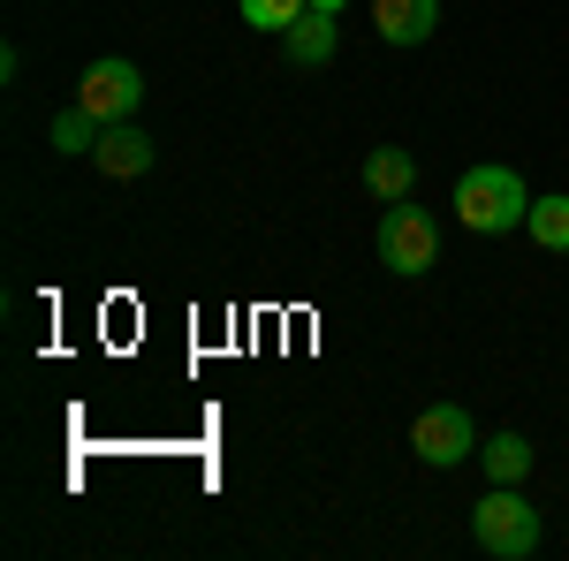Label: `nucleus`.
<instances>
[{
    "instance_id": "nucleus-1",
    "label": "nucleus",
    "mask_w": 569,
    "mask_h": 561,
    "mask_svg": "<svg viewBox=\"0 0 569 561\" xmlns=\"http://www.w3.org/2000/svg\"><path fill=\"white\" fill-rule=\"evenodd\" d=\"M456 220L471 236H509L531 220V190L517 168H463L456 174Z\"/></svg>"
},
{
    "instance_id": "nucleus-2",
    "label": "nucleus",
    "mask_w": 569,
    "mask_h": 561,
    "mask_svg": "<svg viewBox=\"0 0 569 561\" xmlns=\"http://www.w3.org/2000/svg\"><path fill=\"white\" fill-rule=\"evenodd\" d=\"M471 539L493 561H531V547H539V509H531L517 485H493L479 509H471Z\"/></svg>"
},
{
    "instance_id": "nucleus-3",
    "label": "nucleus",
    "mask_w": 569,
    "mask_h": 561,
    "mask_svg": "<svg viewBox=\"0 0 569 561\" xmlns=\"http://www.w3.org/2000/svg\"><path fill=\"white\" fill-rule=\"evenodd\" d=\"M380 266L388 273H402V281H418V273H433L440 266V220L426 213V206H388L380 213Z\"/></svg>"
},
{
    "instance_id": "nucleus-4",
    "label": "nucleus",
    "mask_w": 569,
    "mask_h": 561,
    "mask_svg": "<svg viewBox=\"0 0 569 561\" xmlns=\"http://www.w3.org/2000/svg\"><path fill=\"white\" fill-rule=\"evenodd\" d=\"M410 448H418V463L456 471V463H471V455H479V425H471V410H463V402H426V410H418V425H410Z\"/></svg>"
},
{
    "instance_id": "nucleus-5",
    "label": "nucleus",
    "mask_w": 569,
    "mask_h": 561,
    "mask_svg": "<svg viewBox=\"0 0 569 561\" xmlns=\"http://www.w3.org/2000/svg\"><path fill=\"white\" fill-rule=\"evenodd\" d=\"M137 99H144L137 61H91L84 77H77V107H84V114H99V122H130Z\"/></svg>"
},
{
    "instance_id": "nucleus-6",
    "label": "nucleus",
    "mask_w": 569,
    "mask_h": 561,
    "mask_svg": "<svg viewBox=\"0 0 569 561\" xmlns=\"http://www.w3.org/2000/svg\"><path fill=\"white\" fill-rule=\"evenodd\" d=\"M99 174L107 182H137V174H152V137L137 130V122H107V137H99Z\"/></svg>"
},
{
    "instance_id": "nucleus-7",
    "label": "nucleus",
    "mask_w": 569,
    "mask_h": 561,
    "mask_svg": "<svg viewBox=\"0 0 569 561\" xmlns=\"http://www.w3.org/2000/svg\"><path fill=\"white\" fill-rule=\"evenodd\" d=\"M372 31L388 46H426L440 31V0H372Z\"/></svg>"
},
{
    "instance_id": "nucleus-8",
    "label": "nucleus",
    "mask_w": 569,
    "mask_h": 561,
    "mask_svg": "<svg viewBox=\"0 0 569 561\" xmlns=\"http://www.w3.org/2000/svg\"><path fill=\"white\" fill-rule=\"evenodd\" d=\"M365 190H372L380 206H402V198H418V160H410L402 144H380V152H365Z\"/></svg>"
},
{
    "instance_id": "nucleus-9",
    "label": "nucleus",
    "mask_w": 569,
    "mask_h": 561,
    "mask_svg": "<svg viewBox=\"0 0 569 561\" xmlns=\"http://www.w3.org/2000/svg\"><path fill=\"white\" fill-rule=\"evenodd\" d=\"M281 53L297 61V69H327L335 61V16H319V8H305L289 31H281Z\"/></svg>"
},
{
    "instance_id": "nucleus-10",
    "label": "nucleus",
    "mask_w": 569,
    "mask_h": 561,
    "mask_svg": "<svg viewBox=\"0 0 569 561\" xmlns=\"http://www.w3.org/2000/svg\"><path fill=\"white\" fill-rule=\"evenodd\" d=\"M479 463L493 485H525L531 478V440L525 432H493V440H479Z\"/></svg>"
},
{
    "instance_id": "nucleus-11",
    "label": "nucleus",
    "mask_w": 569,
    "mask_h": 561,
    "mask_svg": "<svg viewBox=\"0 0 569 561\" xmlns=\"http://www.w3.org/2000/svg\"><path fill=\"white\" fill-rule=\"evenodd\" d=\"M531 243H539V251H569V198L562 190H555V198H531Z\"/></svg>"
},
{
    "instance_id": "nucleus-12",
    "label": "nucleus",
    "mask_w": 569,
    "mask_h": 561,
    "mask_svg": "<svg viewBox=\"0 0 569 561\" xmlns=\"http://www.w3.org/2000/svg\"><path fill=\"white\" fill-rule=\"evenodd\" d=\"M99 137H107V122L84 114V107H69V114L53 122V152H99Z\"/></svg>"
},
{
    "instance_id": "nucleus-13",
    "label": "nucleus",
    "mask_w": 569,
    "mask_h": 561,
    "mask_svg": "<svg viewBox=\"0 0 569 561\" xmlns=\"http://www.w3.org/2000/svg\"><path fill=\"white\" fill-rule=\"evenodd\" d=\"M236 8H243V23H251V31H289L311 0H236Z\"/></svg>"
},
{
    "instance_id": "nucleus-14",
    "label": "nucleus",
    "mask_w": 569,
    "mask_h": 561,
    "mask_svg": "<svg viewBox=\"0 0 569 561\" xmlns=\"http://www.w3.org/2000/svg\"><path fill=\"white\" fill-rule=\"evenodd\" d=\"M311 8H319V16H342V8H350V0H311Z\"/></svg>"
}]
</instances>
